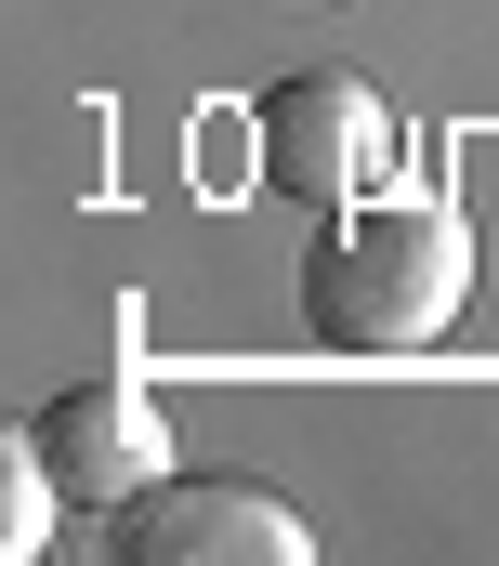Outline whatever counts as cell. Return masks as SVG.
Wrapping results in <instances>:
<instances>
[{"label": "cell", "mask_w": 499, "mask_h": 566, "mask_svg": "<svg viewBox=\"0 0 499 566\" xmlns=\"http://www.w3.org/2000/svg\"><path fill=\"white\" fill-rule=\"evenodd\" d=\"M474 303V224L447 198H342L316 211V251H302V329L329 356H421L447 343V316Z\"/></svg>", "instance_id": "1"}, {"label": "cell", "mask_w": 499, "mask_h": 566, "mask_svg": "<svg viewBox=\"0 0 499 566\" xmlns=\"http://www.w3.org/2000/svg\"><path fill=\"white\" fill-rule=\"evenodd\" d=\"M394 106H381L369 80H342V66H302V80H276L263 106H250V171L289 198V211H342V198H381L394 185Z\"/></svg>", "instance_id": "2"}, {"label": "cell", "mask_w": 499, "mask_h": 566, "mask_svg": "<svg viewBox=\"0 0 499 566\" xmlns=\"http://www.w3.org/2000/svg\"><path fill=\"white\" fill-rule=\"evenodd\" d=\"M131 566H316V527L276 501V488H237V474H158L119 527Z\"/></svg>", "instance_id": "3"}, {"label": "cell", "mask_w": 499, "mask_h": 566, "mask_svg": "<svg viewBox=\"0 0 499 566\" xmlns=\"http://www.w3.org/2000/svg\"><path fill=\"white\" fill-rule=\"evenodd\" d=\"M26 448H40V474H53L79 514H119V501H145V488L171 474V422H158L145 382H66V396L26 422Z\"/></svg>", "instance_id": "4"}, {"label": "cell", "mask_w": 499, "mask_h": 566, "mask_svg": "<svg viewBox=\"0 0 499 566\" xmlns=\"http://www.w3.org/2000/svg\"><path fill=\"white\" fill-rule=\"evenodd\" d=\"M53 501H66V488L40 474V448H26V461H0V554H40V541H53V527H40Z\"/></svg>", "instance_id": "5"}]
</instances>
